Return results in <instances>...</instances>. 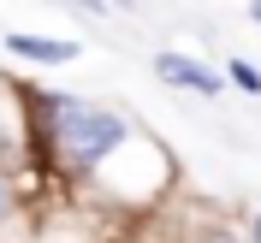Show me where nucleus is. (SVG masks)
Listing matches in <instances>:
<instances>
[{
    "mask_svg": "<svg viewBox=\"0 0 261 243\" xmlns=\"http://www.w3.org/2000/svg\"><path fill=\"white\" fill-rule=\"evenodd\" d=\"M184 243H244V231L231 226V220H214V213H202V220L190 226V237H184Z\"/></svg>",
    "mask_w": 261,
    "mask_h": 243,
    "instance_id": "7",
    "label": "nucleus"
},
{
    "mask_svg": "<svg viewBox=\"0 0 261 243\" xmlns=\"http://www.w3.org/2000/svg\"><path fill=\"white\" fill-rule=\"evenodd\" d=\"M30 130H36V172H48L54 184L77 190L130 130H137V119L107 107V101L30 83Z\"/></svg>",
    "mask_w": 261,
    "mask_h": 243,
    "instance_id": "1",
    "label": "nucleus"
},
{
    "mask_svg": "<svg viewBox=\"0 0 261 243\" xmlns=\"http://www.w3.org/2000/svg\"><path fill=\"white\" fill-rule=\"evenodd\" d=\"M107 12H137V0H101Z\"/></svg>",
    "mask_w": 261,
    "mask_h": 243,
    "instance_id": "10",
    "label": "nucleus"
},
{
    "mask_svg": "<svg viewBox=\"0 0 261 243\" xmlns=\"http://www.w3.org/2000/svg\"><path fill=\"white\" fill-rule=\"evenodd\" d=\"M6 53L24 65H42V71H54V65H71L77 60V42L71 36H36V30H6Z\"/></svg>",
    "mask_w": 261,
    "mask_h": 243,
    "instance_id": "4",
    "label": "nucleus"
},
{
    "mask_svg": "<svg viewBox=\"0 0 261 243\" xmlns=\"http://www.w3.org/2000/svg\"><path fill=\"white\" fill-rule=\"evenodd\" d=\"M0 166L36 172V130H30V83L0 77Z\"/></svg>",
    "mask_w": 261,
    "mask_h": 243,
    "instance_id": "2",
    "label": "nucleus"
},
{
    "mask_svg": "<svg viewBox=\"0 0 261 243\" xmlns=\"http://www.w3.org/2000/svg\"><path fill=\"white\" fill-rule=\"evenodd\" d=\"M238 231H244V243H261V208H249V213H244V226H238Z\"/></svg>",
    "mask_w": 261,
    "mask_h": 243,
    "instance_id": "8",
    "label": "nucleus"
},
{
    "mask_svg": "<svg viewBox=\"0 0 261 243\" xmlns=\"http://www.w3.org/2000/svg\"><path fill=\"white\" fill-rule=\"evenodd\" d=\"M249 24H255V30H261V0H249Z\"/></svg>",
    "mask_w": 261,
    "mask_h": 243,
    "instance_id": "11",
    "label": "nucleus"
},
{
    "mask_svg": "<svg viewBox=\"0 0 261 243\" xmlns=\"http://www.w3.org/2000/svg\"><path fill=\"white\" fill-rule=\"evenodd\" d=\"M30 184H36V172H12V166H0V243L30 220Z\"/></svg>",
    "mask_w": 261,
    "mask_h": 243,
    "instance_id": "5",
    "label": "nucleus"
},
{
    "mask_svg": "<svg viewBox=\"0 0 261 243\" xmlns=\"http://www.w3.org/2000/svg\"><path fill=\"white\" fill-rule=\"evenodd\" d=\"M220 77H226V89H238V95H261V65L244 60V53H231V60L220 65Z\"/></svg>",
    "mask_w": 261,
    "mask_h": 243,
    "instance_id": "6",
    "label": "nucleus"
},
{
    "mask_svg": "<svg viewBox=\"0 0 261 243\" xmlns=\"http://www.w3.org/2000/svg\"><path fill=\"white\" fill-rule=\"evenodd\" d=\"M65 6H71V12H83V18H107V6H101V0H65Z\"/></svg>",
    "mask_w": 261,
    "mask_h": 243,
    "instance_id": "9",
    "label": "nucleus"
},
{
    "mask_svg": "<svg viewBox=\"0 0 261 243\" xmlns=\"http://www.w3.org/2000/svg\"><path fill=\"white\" fill-rule=\"evenodd\" d=\"M148 71L166 83V89H178V95H196V101H220L226 95V77H220V65L202 60V53H184V48H161L148 60Z\"/></svg>",
    "mask_w": 261,
    "mask_h": 243,
    "instance_id": "3",
    "label": "nucleus"
}]
</instances>
